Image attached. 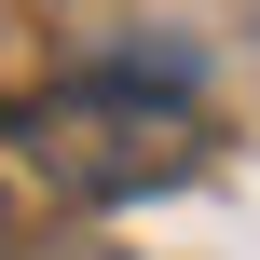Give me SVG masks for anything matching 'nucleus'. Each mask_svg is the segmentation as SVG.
Masks as SVG:
<instances>
[{
    "label": "nucleus",
    "mask_w": 260,
    "mask_h": 260,
    "mask_svg": "<svg viewBox=\"0 0 260 260\" xmlns=\"http://www.w3.org/2000/svg\"><path fill=\"white\" fill-rule=\"evenodd\" d=\"M27 151H41V178H55V192L110 206V192H151V178L178 165V123L110 69V82H69L55 110H27Z\"/></svg>",
    "instance_id": "1"
}]
</instances>
